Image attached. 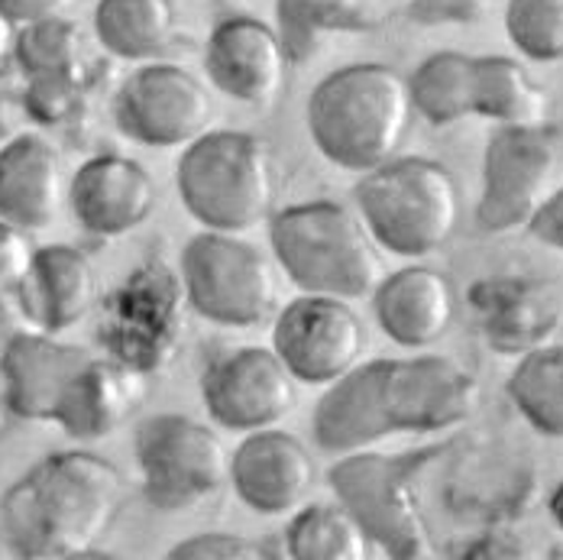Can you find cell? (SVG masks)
Here are the masks:
<instances>
[{
    "mask_svg": "<svg viewBox=\"0 0 563 560\" xmlns=\"http://www.w3.org/2000/svg\"><path fill=\"white\" fill-rule=\"evenodd\" d=\"M78 0H0V10L16 23H33V20H43V17H58V13H68Z\"/></svg>",
    "mask_w": 563,
    "mask_h": 560,
    "instance_id": "obj_37",
    "label": "cell"
},
{
    "mask_svg": "<svg viewBox=\"0 0 563 560\" xmlns=\"http://www.w3.org/2000/svg\"><path fill=\"white\" fill-rule=\"evenodd\" d=\"M33 243L26 237V230L16 224L0 221V298L20 292V285L26 279L30 266H33Z\"/></svg>",
    "mask_w": 563,
    "mask_h": 560,
    "instance_id": "obj_33",
    "label": "cell"
},
{
    "mask_svg": "<svg viewBox=\"0 0 563 560\" xmlns=\"http://www.w3.org/2000/svg\"><path fill=\"white\" fill-rule=\"evenodd\" d=\"M434 453L438 450L376 453L363 448L343 453L328 470V483L338 503L389 558H431V535L418 505L415 476Z\"/></svg>",
    "mask_w": 563,
    "mask_h": 560,
    "instance_id": "obj_7",
    "label": "cell"
},
{
    "mask_svg": "<svg viewBox=\"0 0 563 560\" xmlns=\"http://www.w3.org/2000/svg\"><path fill=\"white\" fill-rule=\"evenodd\" d=\"M185 211L221 233H243L273 218L279 168L269 143L246 130H208L178 160Z\"/></svg>",
    "mask_w": 563,
    "mask_h": 560,
    "instance_id": "obj_4",
    "label": "cell"
},
{
    "mask_svg": "<svg viewBox=\"0 0 563 560\" xmlns=\"http://www.w3.org/2000/svg\"><path fill=\"white\" fill-rule=\"evenodd\" d=\"M185 285L166 260H146L117 285L101 315V347L108 356L150 376L166 370L185 337Z\"/></svg>",
    "mask_w": 563,
    "mask_h": 560,
    "instance_id": "obj_9",
    "label": "cell"
},
{
    "mask_svg": "<svg viewBox=\"0 0 563 560\" xmlns=\"http://www.w3.org/2000/svg\"><path fill=\"white\" fill-rule=\"evenodd\" d=\"M424 23H473L489 10V0H408Z\"/></svg>",
    "mask_w": 563,
    "mask_h": 560,
    "instance_id": "obj_34",
    "label": "cell"
},
{
    "mask_svg": "<svg viewBox=\"0 0 563 560\" xmlns=\"http://www.w3.org/2000/svg\"><path fill=\"white\" fill-rule=\"evenodd\" d=\"M7 415H10V408H7V386H3V370H0V431H3Z\"/></svg>",
    "mask_w": 563,
    "mask_h": 560,
    "instance_id": "obj_40",
    "label": "cell"
},
{
    "mask_svg": "<svg viewBox=\"0 0 563 560\" xmlns=\"http://www.w3.org/2000/svg\"><path fill=\"white\" fill-rule=\"evenodd\" d=\"M285 558L282 551H269L266 541L224 535V531H205L195 538L178 541L169 551V560H266Z\"/></svg>",
    "mask_w": 563,
    "mask_h": 560,
    "instance_id": "obj_32",
    "label": "cell"
},
{
    "mask_svg": "<svg viewBox=\"0 0 563 560\" xmlns=\"http://www.w3.org/2000/svg\"><path fill=\"white\" fill-rule=\"evenodd\" d=\"M13 58L33 123L56 127L75 111L88 85V40L65 13L16 26Z\"/></svg>",
    "mask_w": 563,
    "mask_h": 560,
    "instance_id": "obj_15",
    "label": "cell"
},
{
    "mask_svg": "<svg viewBox=\"0 0 563 560\" xmlns=\"http://www.w3.org/2000/svg\"><path fill=\"white\" fill-rule=\"evenodd\" d=\"M373 311L393 343L405 350H424L451 331L456 295L444 273L431 266H405L376 285Z\"/></svg>",
    "mask_w": 563,
    "mask_h": 560,
    "instance_id": "obj_24",
    "label": "cell"
},
{
    "mask_svg": "<svg viewBox=\"0 0 563 560\" xmlns=\"http://www.w3.org/2000/svg\"><path fill=\"white\" fill-rule=\"evenodd\" d=\"M68 201L58 150L40 133H16L0 146V221L26 233L56 224Z\"/></svg>",
    "mask_w": 563,
    "mask_h": 560,
    "instance_id": "obj_22",
    "label": "cell"
},
{
    "mask_svg": "<svg viewBox=\"0 0 563 560\" xmlns=\"http://www.w3.org/2000/svg\"><path fill=\"white\" fill-rule=\"evenodd\" d=\"M123 508V476L91 450L33 463L0 499V538L13 558H91Z\"/></svg>",
    "mask_w": 563,
    "mask_h": 560,
    "instance_id": "obj_2",
    "label": "cell"
},
{
    "mask_svg": "<svg viewBox=\"0 0 563 560\" xmlns=\"http://www.w3.org/2000/svg\"><path fill=\"white\" fill-rule=\"evenodd\" d=\"M178 33L175 0H98L95 36L120 62H153Z\"/></svg>",
    "mask_w": 563,
    "mask_h": 560,
    "instance_id": "obj_25",
    "label": "cell"
},
{
    "mask_svg": "<svg viewBox=\"0 0 563 560\" xmlns=\"http://www.w3.org/2000/svg\"><path fill=\"white\" fill-rule=\"evenodd\" d=\"M548 95L531 72L511 56H476L473 65V113L499 127L541 123Z\"/></svg>",
    "mask_w": 563,
    "mask_h": 560,
    "instance_id": "obj_26",
    "label": "cell"
},
{
    "mask_svg": "<svg viewBox=\"0 0 563 560\" xmlns=\"http://www.w3.org/2000/svg\"><path fill=\"white\" fill-rule=\"evenodd\" d=\"M282 548L291 560H366L373 541L340 503H311L295 508Z\"/></svg>",
    "mask_w": 563,
    "mask_h": 560,
    "instance_id": "obj_27",
    "label": "cell"
},
{
    "mask_svg": "<svg viewBox=\"0 0 563 560\" xmlns=\"http://www.w3.org/2000/svg\"><path fill=\"white\" fill-rule=\"evenodd\" d=\"M466 305L483 340L506 356L548 347L563 328L561 292L534 276H489L466 292Z\"/></svg>",
    "mask_w": 563,
    "mask_h": 560,
    "instance_id": "obj_16",
    "label": "cell"
},
{
    "mask_svg": "<svg viewBox=\"0 0 563 560\" xmlns=\"http://www.w3.org/2000/svg\"><path fill=\"white\" fill-rule=\"evenodd\" d=\"M276 30L291 62H305L334 33H366L369 0H276Z\"/></svg>",
    "mask_w": 563,
    "mask_h": 560,
    "instance_id": "obj_28",
    "label": "cell"
},
{
    "mask_svg": "<svg viewBox=\"0 0 563 560\" xmlns=\"http://www.w3.org/2000/svg\"><path fill=\"white\" fill-rule=\"evenodd\" d=\"M101 279L91 256L68 243H49L33 253L16 305L36 331L62 334L95 311Z\"/></svg>",
    "mask_w": 563,
    "mask_h": 560,
    "instance_id": "obj_21",
    "label": "cell"
},
{
    "mask_svg": "<svg viewBox=\"0 0 563 560\" xmlns=\"http://www.w3.org/2000/svg\"><path fill=\"white\" fill-rule=\"evenodd\" d=\"M408 78L383 62L324 75L308 98V130L321 156L346 172H369L398 156L411 130Z\"/></svg>",
    "mask_w": 563,
    "mask_h": 560,
    "instance_id": "obj_3",
    "label": "cell"
},
{
    "mask_svg": "<svg viewBox=\"0 0 563 560\" xmlns=\"http://www.w3.org/2000/svg\"><path fill=\"white\" fill-rule=\"evenodd\" d=\"M13 43H16V23L0 10V72H7L13 58Z\"/></svg>",
    "mask_w": 563,
    "mask_h": 560,
    "instance_id": "obj_38",
    "label": "cell"
},
{
    "mask_svg": "<svg viewBox=\"0 0 563 560\" xmlns=\"http://www.w3.org/2000/svg\"><path fill=\"white\" fill-rule=\"evenodd\" d=\"M273 350L298 383L331 386L363 360L366 328L346 298L305 292L279 311Z\"/></svg>",
    "mask_w": 563,
    "mask_h": 560,
    "instance_id": "obj_13",
    "label": "cell"
},
{
    "mask_svg": "<svg viewBox=\"0 0 563 560\" xmlns=\"http://www.w3.org/2000/svg\"><path fill=\"white\" fill-rule=\"evenodd\" d=\"M269 240L285 276L301 292L366 298L383 282L379 243L360 211L340 201H305L273 215Z\"/></svg>",
    "mask_w": 563,
    "mask_h": 560,
    "instance_id": "obj_5",
    "label": "cell"
},
{
    "mask_svg": "<svg viewBox=\"0 0 563 560\" xmlns=\"http://www.w3.org/2000/svg\"><path fill=\"white\" fill-rule=\"evenodd\" d=\"M528 230L534 240H541L544 246L563 250V185H558L548 201L534 211V218L528 221Z\"/></svg>",
    "mask_w": 563,
    "mask_h": 560,
    "instance_id": "obj_36",
    "label": "cell"
},
{
    "mask_svg": "<svg viewBox=\"0 0 563 560\" xmlns=\"http://www.w3.org/2000/svg\"><path fill=\"white\" fill-rule=\"evenodd\" d=\"M146 398V376L117 363L91 356L65 386L53 425L71 441H101L126 425Z\"/></svg>",
    "mask_w": 563,
    "mask_h": 560,
    "instance_id": "obj_23",
    "label": "cell"
},
{
    "mask_svg": "<svg viewBox=\"0 0 563 560\" xmlns=\"http://www.w3.org/2000/svg\"><path fill=\"white\" fill-rule=\"evenodd\" d=\"M211 120L214 101L205 81L175 62H143L113 95L117 130L140 146H188L208 133Z\"/></svg>",
    "mask_w": 563,
    "mask_h": 560,
    "instance_id": "obj_12",
    "label": "cell"
},
{
    "mask_svg": "<svg viewBox=\"0 0 563 560\" xmlns=\"http://www.w3.org/2000/svg\"><path fill=\"white\" fill-rule=\"evenodd\" d=\"M230 483L243 505L260 515L301 508L318 483L311 450L279 428L250 431L230 457Z\"/></svg>",
    "mask_w": 563,
    "mask_h": 560,
    "instance_id": "obj_18",
    "label": "cell"
},
{
    "mask_svg": "<svg viewBox=\"0 0 563 560\" xmlns=\"http://www.w3.org/2000/svg\"><path fill=\"white\" fill-rule=\"evenodd\" d=\"M563 175V127L515 123L499 127L483 156V195L476 224L489 233L528 227Z\"/></svg>",
    "mask_w": 563,
    "mask_h": 560,
    "instance_id": "obj_11",
    "label": "cell"
},
{
    "mask_svg": "<svg viewBox=\"0 0 563 560\" xmlns=\"http://www.w3.org/2000/svg\"><path fill=\"white\" fill-rule=\"evenodd\" d=\"M508 398L544 438H563V347L548 343L518 360L508 376Z\"/></svg>",
    "mask_w": 563,
    "mask_h": 560,
    "instance_id": "obj_30",
    "label": "cell"
},
{
    "mask_svg": "<svg viewBox=\"0 0 563 560\" xmlns=\"http://www.w3.org/2000/svg\"><path fill=\"white\" fill-rule=\"evenodd\" d=\"M473 65L476 56L460 50H441L428 56L411 75V108L431 127H451L463 117H473Z\"/></svg>",
    "mask_w": 563,
    "mask_h": 560,
    "instance_id": "obj_29",
    "label": "cell"
},
{
    "mask_svg": "<svg viewBox=\"0 0 563 560\" xmlns=\"http://www.w3.org/2000/svg\"><path fill=\"white\" fill-rule=\"evenodd\" d=\"M178 276L188 308L211 325L256 328L276 315V270L256 243L236 233L205 230L191 237L181 250Z\"/></svg>",
    "mask_w": 563,
    "mask_h": 560,
    "instance_id": "obj_8",
    "label": "cell"
},
{
    "mask_svg": "<svg viewBox=\"0 0 563 560\" xmlns=\"http://www.w3.org/2000/svg\"><path fill=\"white\" fill-rule=\"evenodd\" d=\"M95 353L81 343H65L46 331H20L0 353L7 408L20 421H53L68 380Z\"/></svg>",
    "mask_w": 563,
    "mask_h": 560,
    "instance_id": "obj_20",
    "label": "cell"
},
{
    "mask_svg": "<svg viewBox=\"0 0 563 560\" xmlns=\"http://www.w3.org/2000/svg\"><path fill=\"white\" fill-rule=\"evenodd\" d=\"M133 450L143 496L163 512L205 503L230 480V457L221 435L181 411L143 418Z\"/></svg>",
    "mask_w": 563,
    "mask_h": 560,
    "instance_id": "obj_10",
    "label": "cell"
},
{
    "mask_svg": "<svg viewBox=\"0 0 563 560\" xmlns=\"http://www.w3.org/2000/svg\"><path fill=\"white\" fill-rule=\"evenodd\" d=\"M479 395V380L451 356L360 360L318 398L314 441L328 453H350L393 435L448 431L476 415Z\"/></svg>",
    "mask_w": 563,
    "mask_h": 560,
    "instance_id": "obj_1",
    "label": "cell"
},
{
    "mask_svg": "<svg viewBox=\"0 0 563 560\" xmlns=\"http://www.w3.org/2000/svg\"><path fill=\"white\" fill-rule=\"evenodd\" d=\"M548 512H551V518H554V525L563 531V476L561 483L554 486V493H551V499H548Z\"/></svg>",
    "mask_w": 563,
    "mask_h": 560,
    "instance_id": "obj_39",
    "label": "cell"
},
{
    "mask_svg": "<svg viewBox=\"0 0 563 560\" xmlns=\"http://www.w3.org/2000/svg\"><path fill=\"white\" fill-rule=\"evenodd\" d=\"M506 33L531 62L563 58V0H508Z\"/></svg>",
    "mask_w": 563,
    "mask_h": 560,
    "instance_id": "obj_31",
    "label": "cell"
},
{
    "mask_svg": "<svg viewBox=\"0 0 563 560\" xmlns=\"http://www.w3.org/2000/svg\"><path fill=\"white\" fill-rule=\"evenodd\" d=\"M353 201L373 240L405 260L438 253L460 224L456 178L428 156H395L363 172Z\"/></svg>",
    "mask_w": 563,
    "mask_h": 560,
    "instance_id": "obj_6",
    "label": "cell"
},
{
    "mask_svg": "<svg viewBox=\"0 0 563 560\" xmlns=\"http://www.w3.org/2000/svg\"><path fill=\"white\" fill-rule=\"evenodd\" d=\"M211 418L227 431L276 428L298 402V380L273 347H240L211 360L201 376Z\"/></svg>",
    "mask_w": 563,
    "mask_h": 560,
    "instance_id": "obj_14",
    "label": "cell"
},
{
    "mask_svg": "<svg viewBox=\"0 0 563 560\" xmlns=\"http://www.w3.org/2000/svg\"><path fill=\"white\" fill-rule=\"evenodd\" d=\"M30 120L26 111V95H23V78L10 81L0 72V140L7 143L10 136L23 133V123Z\"/></svg>",
    "mask_w": 563,
    "mask_h": 560,
    "instance_id": "obj_35",
    "label": "cell"
},
{
    "mask_svg": "<svg viewBox=\"0 0 563 560\" xmlns=\"http://www.w3.org/2000/svg\"><path fill=\"white\" fill-rule=\"evenodd\" d=\"M288 62L279 30L256 17H227L214 23L205 46L211 85L250 108H266L279 98Z\"/></svg>",
    "mask_w": 563,
    "mask_h": 560,
    "instance_id": "obj_17",
    "label": "cell"
},
{
    "mask_svg": "<svg viewBox=\"0 0 563 560\" xmlns=\"http://www.w3.org/2000/svg\"><path fill=\"white\" fill-rule=\"evenodd\" d=\"M156 178L136 160L101 153L81 163L68 182V208L91 237H123L156 211Z\"/></svg>",
    "mask_w": 563,
    "mask_h": 560,
    "instance_id": "obj_19",
    "label": "cell"
}]
</instances>
